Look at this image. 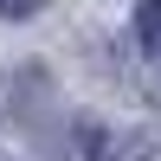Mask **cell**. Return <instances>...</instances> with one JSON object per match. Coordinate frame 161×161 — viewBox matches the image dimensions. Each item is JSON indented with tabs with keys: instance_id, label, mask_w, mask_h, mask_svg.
Masks as SVG:
<instances>
[{
	"instance_id": "cell-1",
	"label": "cell",
	"mask_w": 161,
	"mask_h": 161,
	"mask_svg": "<svg viewBox=\"0 0 161 161\" xmlns=\"http://www.w3.org/2000/svg\"><path fill=\"white\" fill-rule=\"evenodd\" d=\"M64 155H71V161H123V142H116V129H103L97 116H77Z\"/></svg>"
},
{
	"instance_id": "cell-2",
	"label": "cell",
	"mask_w": 161,
	"mask_h": 161,
	"mask_svg": "<svg viewBox=\"0 0 161 161\" xmlns=\"http://www.w3.org/2000/svg\"><path fill=\"white\" fill-rule=\"evenodd\" d=\"M136 32H142V45L161 58V0H142V13H136Z\"/></svg>"
},
{
	"instance_id": "cell-3",
	"label": "cell",
	"mask_w": 161,
	"mask_h": 161,
	"mask_svg": "<svg viewBox=\"0 0 161 161\" xmlns=\"http://www.w3.org/2000/svg\"><path fill=\"white\" fill-rule=\"evenodd\" d=\"M39 7H45V0H0V13H7V19H32Z\"/></svg>"
}]
</instances>
